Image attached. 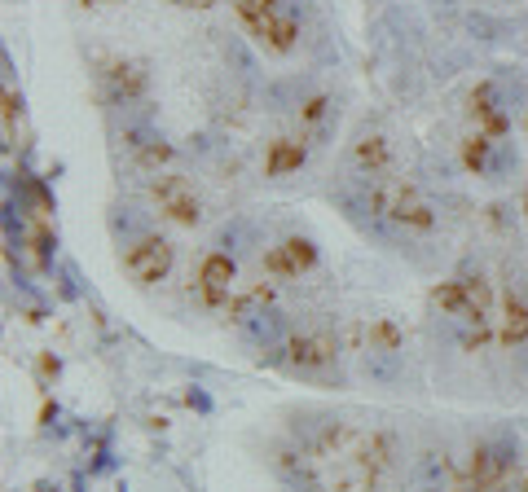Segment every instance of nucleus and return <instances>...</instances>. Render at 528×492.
<instances>
[{
    "mask_svg": "<svg viewBox=\"0 0 528 492\" xmlns=\"http://www.w3.org/2000/svg\"><path fill=\"white\" fill-rule=\"evenodd\" d=\"M238 14L251 27V36L264 40L273 53H286L295 44V36H300L291 0H238Z\"/></svg>",
    "mask_w": 528,
    "mask_h": 492,
    "instance_id": "nucleus-1",
    "label": "nucleus"
},
{
    "mask_svg": "<svg viewBox=\"0 0 528 492\" xmlns=\"http://www.w3.org/2000/svg\"><path fill=\"white\" fill-rule=\"evenodd\" d=\"M511 462H515L511 444H502V440L480 444V449L467 457V466L458 471L454 492H493L506 479V471H511Z\"/></svg>",
    "mask_w": 528,
    "mask_h": 492,
    "instance_id": "nucleus-2",
    "label": "nucleus"
},
{
    "mask_svg": "<svg viewBox=\"0 0 528 492\" xmlns=\"http://www.w3.org/2000/svg\"><path fill=\"white\" fill-rule=\"evenodd\" d=\"M370 203H374V211H379V216L396 220L401 229L427 233V229L436 225L432 203H427V198L418 194L414 185H383V189H374V194H370Z\"/></svg>",
    "mask_w": 528,
    "mask_h": 492,
    "instance_id": "nucleus-3",
    "label": "nucleus"
},
{
    "mask_svg": "<svg viewBox=\"0 0 528 492\" xmlns=\"http://www.w3.org/2000/svg\"><path fill=\"white\" fill-rule=\"evenodd\" d=\"M124 268L137 282H163L172 268V242L168 238H154V233H146V238H137L124 251Z\"/></svg>",
    "mask_w": 528,
    "mask_h": 492,
    "instance_id": "nucleus-4",
    "label": "nucleus"
},
{
    "mask_svg": "<svg viewBox=\"0 0 528 492\" xmlns=\"http://www.w3.org/2000/svg\"><path fill=\"white\" fill-rule=\"evenodd\" d=\"M234 282H238V264L229 260L225 251H212L203 264H198V299H203L207 308H220L234 299Z\"/></svg>",
    "mask_w": 528,
    "mask_h": 492,
    "instance_id": "nucleus-5",
    "label": "nucleus"
},
{
    "mask_svg": "<svg viewBox=\"0 0 528 492\" xmlns=\"http://www.w3.org/2000/svg\"><path fill=\"white\" fill-rule=\"evenodd\" d=\"M154 203H159V211L168 220H176V225H198V220H203L198 198L185 176H159V181H154Z\"/></svg>",
    "mask_w": 528,
    "mask_h": 492,
    "instance_id": "nucleus-6",
    "label": "nucleus"
},
{
    "mask_svg": "<svg viewBox=\"0 0 528 492\" xmlns=\"http://www.w3.org/2000/svg\"><path fill=\"white\" fill-rule=\"evenodd\" d=\"M286 352H291V369L317 374V369H326L330 361H335L339 343H335V334H326V330H308V334H295Z\"/></svg>",
    "mask_w": 528,
    "mask_h": 492,
    "instance_id": "nucleus-7",
    "label": "nucleus"
},
{
    "mask_svg": "<svg viewBox=\"0 0 528 492\" xmlns=\"http://www.w3.org/2000/svg\"><path fill=\"white\" fill-rule=\"evenodd\" d=\"M313 264H317V246L308 238H282L278 246H269V255H264V268H269L273 277H300Z\"/></svg>",
    "mask_w": 528,
    "mask_h": 492,
    "instance_id": "nucleus-8",
    "label": "nucleus"
},
{
    "mask_svg": "<svg viewBox=\"0 0 528 492\" xmlns=\"http://www.w3.org/2000/svg\"><path fill=\"white\" fill-rule=\"evenodd\" d=\"M471 119H476V128L489 132L493 141L506 137L511 115H506V106H502V97H498V88H493V84H480L476 93H471Z\"/></svg>",
    "mask_w": 528,
    "mask_h": 492,
    "instance_id": "nucleus-9",
    "label": "nucleus"
},
{
    "mask_svg": "<svg viewBox=\"0 0 528 492\" xmlns=\"http://www.w3.org/2000/svg\"><path fill=\"white\" fill-rule=\"evenodd\" d=\"M392 457H396V444H392V435H370V440H361V449H357V471L366 484H374L383 471L392 466Z\"/></svg>",
    "mask_w": 528,
    "mask_h": 492,
    "instance_id": "nucleus-10",
    "label": "nucleus"
},
{
    "mask_svg": "<svg viewBox=\"0 0 528 492\" xmlns=\"http://www.w3.org/2000/svg\"><path fill=\"white\" fill-rule=\"evenodd\" d=\"M308 159V150H304V141H295V137H278V141H269V154H264V172L269 176H291V172H300Z\"/></svg>",
    "mask_w": 528,
    "mask_h": 492,
    "instance_id": "nucleus-11",
    "label": "nucleus"
},
{
    "mask_svg": "<svg viewBox=\"0 0 528 492\" xmlns=\"http://www.w3.org/2000/svg\"><path fill=\"white\" fill-rule=\"evenodd\" d=\"M352 163H357V172H366V176H383L392 167V145L379 137V132H366L357 145H352Z\"/></svg>",
    "mask_w": 528,
    "mask_h": 492,
    "instance_id": "nucleus-12",
    "label": "nucleus"
},
{
    "mask_svg": "<svg viewBox=\"0 0 528 492\" xmlns=\"http://www.w3.org/2000/svg\"><path fill=\"white\" fill-rule=\"evenodd\" d=\"M502 343L506 348H528V304L520 295L502 299Z\"/></svg>",
    "mask_w": 528,
    "mask_h": 492,
    "instance_id": "nucleus-13",
    "label": "nucleus"
},
{
    "mask_svg": "<svg viewBox=\"0 0 528 492\" xmlns=\"http://www.w3.org/2000/svg\"><path fill=\"white\" fill-rule=\"evenodd\" d=\"M269 304H273V286H269V282H260V286H247L242 295L229 299V312H234V321L242 326V321L256 317V312H264Z\"/></svg>",
    "mask_w": 528,
    "mask_h": 492,
    "instance_id": "nucleus-14",
    "label": "nucleus"
},
{
    "mask_svg": "<svg viewBox=\"0 0 528 492\" xmlns=\"http://www.w3.org/2000/svg\"><path fill=\"white\" fill-rule=\"evenodd\" d=\"M462 163H467V172H476V176L489 172V163H493V137L489 132H476V137L462 141Z\"/></svg>",
    "mask_w": 528,
    "mask_h": 492,
    "instance_id": "nucleus-15",
    "label": "nucleus"
},
{
    "mask_svg": "<svg viewBox=\"0 0 528 492\" xmlns=\"http://www.w3.org/2000/svg\"><path fill=\"white\" fill-rule=\"evenodd\" d=\"M366 343H370V352L392 356V352H401V330L392 321H374V326H366Z\"/></svg>",
    "mask_w": 528,
    "mask_h": 492,
    "instance_id": "nucleus-16",
    "label": "nucleus"
},
{
    "mask_svg": "<svg viewBox=\"0 0 528 492\" xmlns=\"http://www.w3.org/2000/svg\"><path fill=\"white\" fill-rule=\"evenodd\" d=\"M115 93H124V97H137L141 93V84H146V71L141 66H115Z\"/></svg>",
    "mask_w": 528,
    "mask_h": 492,
    "instance_id": "nucleus-17",
    "label": "nucleus"
},
{
    "mask_svg": "<svg viewBox=\"0 0 528 492\" xmlns=\"http://www.w3.org/2000/svg\"><path fill=\"white\" fill-rule=\"evenodd\" d=\"M330 119V97H308V102L300 106V123L304 128H317V123Z\"/></svg>",
    "mask_w": 528,
    "mask_h": 492,
    "instance_id": "nucleus-18",
    "label": "nucleus"
},
{
    "mask_svg": "<svg viewBox=\"0 0 528 492\" xmlns=\"http://www.w3.org/2000/svg\"><path fill=\"white\" fill-rule=\"evenodd\" d=\"M515 492H528V479H524V484H520V488H515Z\"/></svg>",
    "mask_w": 528,
    "mask_h": 492,
    "instance_id": "nucleus-19",
    "label": "nucleus"
},
{
    "mask_svg": "<svg viewBox=\"0 0 528 492\" xmlns=\"http://www.w3.org/2000/svg\"><path fill=\"white\" fill-rule=\"evenodd\" d=\"M524 203H528V198H524Z\"/></svg>",
    "mask_w": 528,
    "mask_h": 492,
    "instance_id": "nucleus-20",
    "label": "nucleus"
}]
</instances>
